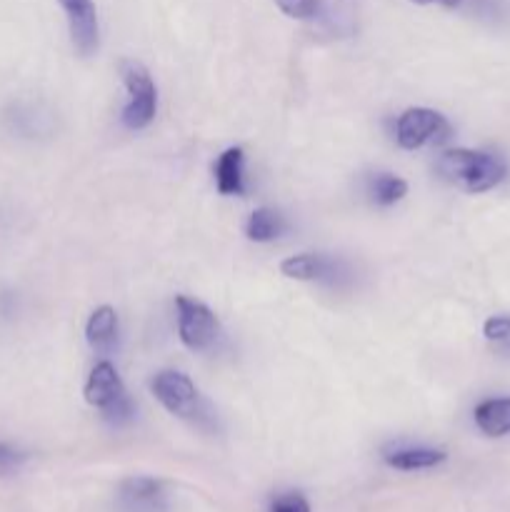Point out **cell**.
Instances as JSON below:
<instances>
[{
    "label": "cell",
    "mask_w": 510,
    "mask_h": 512,
    "mask_svg": "<svg viewBox=\"0 0 510 512\" xmlns=\"http://www.w3.org/2000/svg\"><path fill=\"white\" fill-rule=\"evenodd\" d=\"M438 173L465 193H485L505 178V165L490 153L458 148L440 155Z\"/></svg>",
    "instance_id": "1"
},
{
    "label": "cell",
    "mask_w": 510,
    "mask_h": 512,
    "mask_svg": "<svg viewBox=\"0 0 510 512\" xmlns=\"http://www.w3.org/2000/svg\"><path fill=\"white\" fill-rule=\"evenodd\" d=\"M85 400L88 405L98 408L110 425H125L135 415L133 400L125 393V385L115 365L108 360L90 370V378L85 383Z\"/></svg>",
    "instance_id": "2"
},
{
    "label": "cell",
    "mask_w": 510,
    "mask_h": 512,
    "mask_svg": "<svg viewBox=\"0 0 510 512\" xmlns=\"http://www.w3.org/2000/svg\"><path fill=\"white\" fill-rule=\"evenodd\" d=\"M150 390H153V395L160 400V405H163L168 413L198 425L208 423L210 420L208 403H205L200 390L195 388V383L185 373H178V370H163V373H158L153 378Z\"/></svg>",
    "instance_id": "3"
},
{
    "label": "cell",
    "mask_w": 510,
    "mask_h": 512,
    "mask_svg": "<svg viewBox=\"0 0 510 512\" xmlns=\"http://www.w3.org/2000/svg\"><path fill=\"white\" fill-rule=\"evenodd\" d=\"M120 78H123L125 90H128V105L123 110V123L130 130H143L153 123L155 108H158V93L150 78L148 68L138 60L123 58L118 65Z\"/></svg>",
    "instance_id": "4"
},
{
    "label": "cell",
    "mask_w": 510,
    "mask_h": 512,
    "mask_svg": "<svg viewBox=\"0 0 510 512\" xmlns=\"http://www.w3.org/2000/svg\"><path fill=\"white\" fill-rule=\"evenodd\" d=\"M175 308H178V335L185 348H190L193 353H208V350L218 348L223 328L208 305L198 303L188 295H178Z\"/></svg>",
    "instance_id": "5"
},
{
    "label": "cell",
    "mask_w": 510,
    "mask_h": 512,
    "mask_svg": "<svg viewBox=\"0 0 510 512\" xmlns=\"http://www.w3.org/2000/svg\"><path fill=\"white\" fill-rule=\"evenodd\" d=\"M395 138L405 150H418L428 143H443L450 138V123L430 108H408L398 118Z\"/></svg>",
    "instance_id": "6"
},
{
    "label": "cell",
    "mask_w": 510,
    "mask_h": 512,
    "mask_svg": "<svg viewBox=\"0 0 510 512\" xmlns=\"http://www.w3.org/2000/svg\"><path fill=\"white\" fill-rule=\"evenodd\" d=\"M68 18L70 40L80 55H93L100 43L98 10L93 0H58Z\"/></svg>",
    "instance_id": "7"
},
{
    "label": "cell",
    "mask_w": 510,
    "mask_h": 512,
    "mask_svg": "<svg viewBox=\"0 0 510 512\" xmlns=\"http://www.w3.org/2000/svg\"><path fill=\"white\" fill-rule=\"evenodd\" d=\"M120 503L128 512H163L165 488L153 478H135L120 488Z\"/></svg>",
    "instance_id": "8"
},
{
    "label": "cell",
    "mask_w": 510,
    "mask_h": 512,
    "mask_svg": "<svg viewBox=\"0 0 510 512\" xmlns=\"http://www.w3.org/2000/svg\"><path fill=\"white\" fill-rule=\"evenodd\" d=\"M280 273H283L285 278L305 280V283H313V280H335V275H338V263L325 258V255L303 253L283 260V263H280Z\"/></svg>",
    "instance_id": "9"
},
{
    "label": "cell",
    "mask_w": 510,
    "mask_h": 512,
    "mask_svg": "<svg viewBox=\"0 0 510 512\" xmlns=\"http://www.w3.org/2000/svg\"><path fill=\"white\" fill-rule=\"evenodd\" d=\"M85 338L90 348L100 355H108L118 345V315L110 305H100L98 310H93L85 325Z\"/></svg>",
    "instance_id": "10"
},
{
    "label": "cell",
    "mask_w": 510,
    "mask_h": 512,
    "mask_svg": "<svg viewBox=\"0 0 510 512\" xmlns=\"http://www.w3.org/2000/svg\"><path fill=\"white\" fill-rule=\"evenodd\" d=\"M245 153L243 148H228L215 163V185L220 195H245Z\"/></svg>",
    "instance_id": "11"
},
{
    "label": "cell",
    "mask_w": 510,
    "mask_h": 512,
    "mask_svg": "<svg viewBox=\"0 0 510 512\" xmlns=\"http://www.w3.org/2000/svg\"><path fill=\"white\" fill-rule=\"evenodd\" d=\"M475 423L490 438H503L510 433V398L485 400L475 408Z\"/></svg>",
    "instance_id": "12"
},
{
    "label": "cell",
    "mask_w": 510,
    "mask_h": 512,
    "mask_svg": "<svg viewBox=\"0 0 510 512\" xmlns=\"http://www.w3.org/2000/svg\"><path fill=\"white\" fill-rule=\"evenodd\" d=\"M448 455L433 448H395L385 453V463L395 470H428L445 463Z\"/></svg>",
    "instance_id": "13"
},
{
    "label": "cell",
    "mask_w": 510,
    "mask_h": 512,
    "mask_svg": "<svg viewBox=\"0 0 510 512\" xmlns=\"http://www.w3.org/2000/svg\"><path fill=\"white\" fill-rule=\"evenodd\" d=\"M245 233H248V238L255 240V243H270V240L280 238V235L285 233V220L283 215L275 213V210L258 208L253 210V215L248 218Z\"/></svg>",
    "instance_id": "14"
},
{
    "label": "cell",
    "mask_w": 510,
    "mask_h": 512,
    "mask_svg": "<svg viewBox=\"0 0 510 512\" xmlns=\"http://www.w3.org/2000/svg\"><path fill=\"white\" fill-rule=\"evenodd\" d=\"M370 195L378 205L383 208H390V205L400 203V200L408 195V183L398 175H390V173H378L370 183Z\"/></svg>",
    "instance_id": "15"
},
{
    "label": "cell",
    "mask_w": 510,
    "mask_h": 512,
    "mask_svg": "<svg viewBox=\"0 0 510 512\" xmlns=\"http://www.w3.org/2000/svg\"><path fill=\"white\" fill-rule=\"evenodd\" d=\"M275 3L288 18L295 20H310L318 13V0H275Z\"/></svg>",
    "instance_id": "16"
},
{
    "label": "cell",
    "mask_w": 510,
    "mask_h": 512,
    "mask_svg": "<svg viewBox=\"0 0 510 512\" xmlns=\"http://www.w3.org/2000/svg\"><path fill=\"white\" fill-rule=\"evenodd\" d=\"M28 460V453L15 448L13 443H3L0 440V475H10Z\"/></svg>",
    "instance_id": "17"
},
{
    "label": "cell",
    "mask_w": 510,
    "mask_h": 512,
    "mask_svg": "<svg viewBox=\"0 0 510 512\" xmlns=\"http://www.w3.org/2000/svg\"><path fill=\"white\" fill-rule=\"evenodd\" d=\"M485 338L495 345H510V318L508 315H495L485 323Z\"/></svg>",
    "instance_id": "18"
},
{
    "label": "cell",
    "mask_w": 510,
    "mask_h": 512,
    "mask_svg": "<svg viewBox=\"0 0 510 512\" xmlns=\"http://www.w3.org/2000/svg\"><path fill=\"white\" fill-rule=\"evenodd\" d=\"M270 512H310V505L300 493H285L273 500Z\"/></svg>",
    "instance_id": "19"
},
{
    "label": "cell",
    "mask_w": 510,
    "mask_h": 512,
    "mask_svg": "<svg viewBox=\"0 0 510 512\" xmlns=\"http://www.w3.org/2000/svg\"><path fill=\"white\" fill-rule=\"evenodd\" d=\"M410 3H415V5H430V3H440V5H445V8H458V5L463 3V0H410Z\"/></svg>",
    "instance_id": "20"
}]
</instances>
